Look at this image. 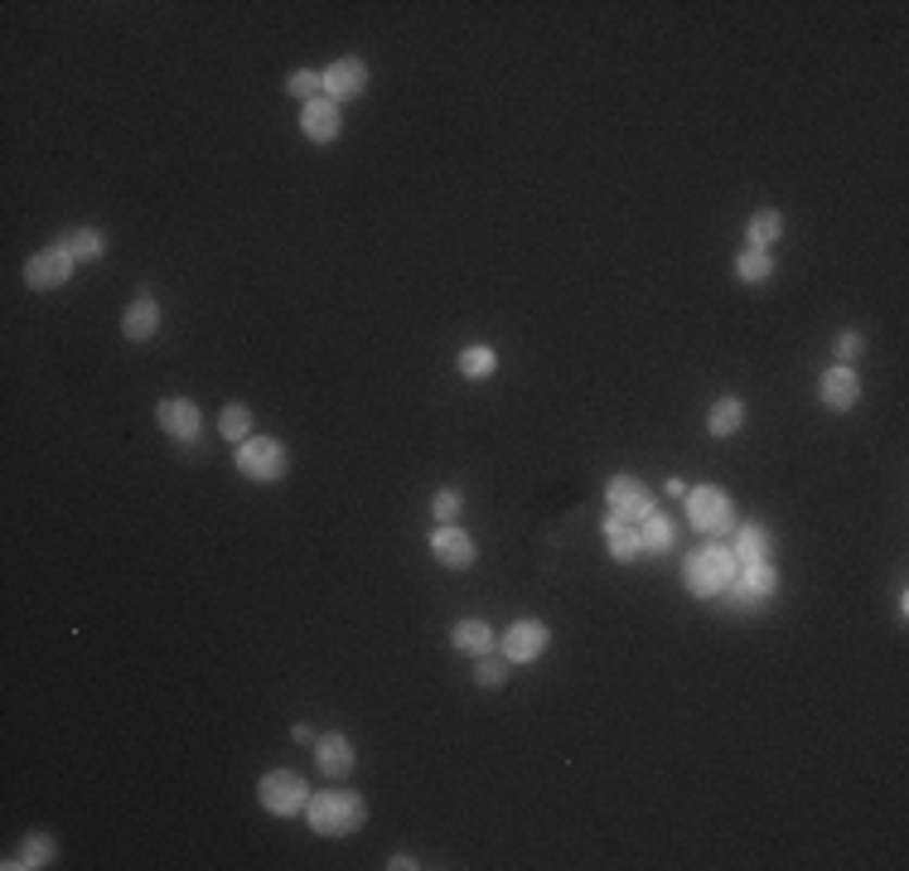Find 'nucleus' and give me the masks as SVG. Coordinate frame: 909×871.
<instances>
[{
    "label": "nucleus",
    "mask_w": 909,
    "mask_h": 871,
    "mask_svg": "<svg viewBox=\"0 0 909 871\" xmlns=\"http://www.w3.org/2000/svg\"><path fill=\"white\" fill-rule=\"evenodd\" d=\"M306 823L315 828L320 837H353V833H359V828L368 823V804H363L359 789H344V780H339L334 789L310 794Z\"/></svg>",
    "instance_id": "nucleus-1"
},
{
    "label": "nucleus",
    "mask_w": 909,
    "mask_h": 871,
    "mask_svg": "<svg viewBox=\"0 0 909 871\" xmlns=\"http://www.w3.org/2000/svg\"><path fill=\"white\" fill-rule=\"evenodd\" d=\"M735 572H740V562H735L731 547L707 543V547H697V552L687 557V567H682V581H687L692 596L717 600V596H726V590H731Z\"/></svg>",
    "instance_id": "nucleus-2"
},
{
    "label": "nucleus",
    "mask_w": 909,
    "mask_h": 871,
    "mask_svg": "<svg viewBox=\"0 0 909 871\" xmlns=\"http://www.w3.org/2000/svg\"><path fill=\"white\" fill-rule=\"evenodd\" d=\"M237 470L252 484H276V480H286L290 456L276 436H247L242 446H237Z\"/></svg>",
    "instance_id": "nucleus-3"
},
{
    "label": "nucleus",
    "mask_w": 909,
    "mask_h": 871,
    "mask_svg": "<svg viewBox=\"0 0 909 871\" xmlns=\"http://www.w3.org/2000/svg\"><path fill=\"white\" fill-rule=\"evenodd\" d=\"M687 523L697 533L707 537H726L735 528V503L726 489H717V484H701V489L687 494Z\"/></svg>",
    "instance_id": "nucleus-4"
},
{
    "label": "nucleus",
    "mask_w": 909,
    "mask_h": 871,
    "mask_svg": "<svg viewBox=\"0 0 909 871\" xmlns=\"http://www.w3.org/2000/svg\"><path fill=\"white\" fill-rule=\"evenodd\" d=\"M257 799H262V809L276 813V819H296V813H306L310 789L296 770H272V774H262V784H257Z\"/></svg>",
    "instance_id": "nucleus-5"
},
{
    "label": "nucleus",
    "mask_w": 909,
    "mask_h": 871,
    "mask_svg": "<svg viewBox=\"0 0 909 871\" xmlns=\"http://www.w3.org/2000/svg\"><path fill=\"white\" fill-rule=\"evenodd\" d=\"M774 590H779L774 562L740 567V572H735V581H731V590H726V606L731 610H760V606H770Z\"/></svg>",
    "instance_id": "nucleus-6"
},
{
    "label": "nucleus",
    "mask_w": 909,
    "mask_h": 871,
    "mask_svg": "<svg viewBox=\"0 0 909 871\" xmlns=\"http://www.w3.org/2000/svg\"><path fill=\"white\" fill-rule=\"evenodd\" d=\"M73 252L69 247H45V252H35L25 262V282L29 290H59V286H69L73 282Z\"/></svg>",
    "instance_id": "nucleus-7"
},
{
    "label": "nucleus",
    "mask_w": 909,
    "mask_h": 871,
    "mask_svg": "<svg viewBox=\"0 0 909 871\" xmlns=\"http://www.w3.org/2000/svg\"><path fill=\"white\" fill-rule=\"evenodd\" d=\"M551 644V630L543 620H518V625L503 630V659L508 663H537Z\"/></svg>",
    "instance_id": "nucleus-8"
},
{
    "label": "nucleus",
    "mask_w": 909,
    "mask_h": 871,
    "mask_svg": "<svg viewBox=\"0 0 909 871\" xmlns=\"http://www.w3.org/2000/svg\"><path fill=\"white\" fill-rule=\"evenodd\" d=\"M431 552H436L440 567H450V572H470L474 567V537L460 528V523H440L436 533H431Z\"/></svg>",
    "instance_id": "nucleus-9"
},
{
    "label": "nucleus",
    "mask_w": 909,
    "mask_h": 871,
    "mask_svg": "<svg viewBox=\"0 0 909 871\" xmlns=\"http://www.w3.org/2000/svg\"><path fill=\"white\" fill-rule=\"evenodd\" d=\"M368 88V63L363 59H334L329 69H324V97L329 102H353V97H363Z\"/></svg>",
    "instance_id": "nucleus-10"
},
{
    "label": "nucleus",
    "mask_w": 909,
    "mask_h": 871,
    "mask_svg": "<svg viewBox=\"0 0 909 871\" xmlns=\"http://www.w3.org/2000/svg\"><path fill=\"white\" fill-rule=\"evenodd\" d=\"M300 132H306V141H315V146L339 141V132H344L339 102H329V97H315V102H306V107H300Z\"/></svg>",
    "instance_id": "nucleus-11"
},
{
    "label": "nucleus",
    "mask_w": 909,
    "mask_h": 871,
    "mask_svg": "<svg viewBox=\"0 0 909 871\" xmlns=\"http://www.w3.org/2000/svg\"><path fill=\"white\" fill-rule=\"evenodd\" d=\"M605 547H610V557L620 567H630V562H638L644 557V528H638L634 519H620V513H605Z\"/></svg>",
    "instance_id": "nucleus-12"
},
{
    "label": "nucleus",
    "mask_w": 909,
    "mask_h": 871,
    "mask_svg": "<svg viewBox=\"0 0 909 871\" xmlns=\"http://www.w3.org/2000/svg\"><path fill=\"white\" fill-rule=\"evenodd\" d=\"M155 416H160V426H165V436L184 440V446H194V440H199L203 412H199V402H189V397H165Z\"/></svg>",
    "instance_id": "nucleus-13"
},
{
    "label": "nucleus",
    "mask_w": 909,
    "mask_h": 871,
    "mask_svg": "<svg viewBox=\"0 0 909 871\" xmlns=\"http://www.w3.org/2000/svg\"><path fill=\"white\" fill-rule=\"evenodd\" d=\"M605 499H610V513H620V519H634V523H644L648 513H653V499H648V489L634 475H614L610 489H605Z\"/></svg>",
    "instance_id": "nucleus-14"
},
{
    "label": "nucleus",
    "mask_w": 909,
    "mask_h": 871,
    "mask_svg": "<svg viewBox=\"0 0 909 871\" xmlns=\"http://www.w3.org/2000/svg\"><path fill=\"white\" fill-rule=\"evenodd\" d=\"M818 393H822V407L827 412H851V407L861 402V378L851 369H827L822 373V383H818Z\"/></svg>",
    "instance_id": "nucleus-15"
},
{
    "label": "nucleus",
    "mask_w": 909,
    "mask_h": 871,
    "mask_svg": "<svg viewBox=\"0 0 909 871\" xmlns=\"http://www.w3.org/2000/svg\"><path fill=\"white\" fill-rule=\"evenodd\" d=\"M315 760H320V774L324 780H349L353 774V741L349 736H339V731H334V736H320L315 741Z\"/></svg>",
    "instance_id": "nucleus-16"
},
{
    "label": "nucleus",
    "mask_w": 909,
    "mask_h": 871,
    "mask_svg": "<svg viewBox=\"0 0 909 871\" xmlns=\"http://www.w3.org/2000/svg\"><path fill=\"white\" fill-rule=\"evenodd\" d=\"M155 329H160V306L150 296H140L126 306V315H122V335L132 339V344H146V339H155Z\"/></svg>",
    "instance_id": "nucleus-17"
},
{
    "label": "nucleus",
    "mask_w": 909,
    "mask_h": 871,
    "mask_svg": "<svg viewBox=\"0 0 909 871\" xmlns=\"http://www.w3.org/2000/svg\"><path fill=\"white\" fill-rule=\"evenodd\" d=\"M735 562L740 567H755V562H770V533L760 528V523H745V528H735V543H731Z\"/></svg>",
    "instance_id": "nucleus-18"
},
{
    "label": "nucleus",
    "mask_w": 909,
    "mask_h": 871,
    "mask_svg": "<svg viewBox=\"0 0 909 871\" xmlns=\"http://www.w3.org/2000/svg\"><path fill=\"white\" fill-rule=\"evenodd\" d=\"M745 426V402L740 397H717V407L707 412V432L717 436V440H726V436H735Z\"/></svg>",
    "instance_id": "nucleus-19"
},
{
    "label": "nucleus",
    "mask_w": 909,
    "mask_h": 871,
    "mask_svg": "<svg viewBox=\"0 0 909 871\" xmlns=\"http://www.w3.org/2000/svg\"><path fill=\"white\" fill-rule=\"evenodd\" d=\"M450 644H454L460 654H474V659H480V654H489V649H494V630L484 625V620H454Z\"/></svg>",
    "instance_id": "nucleus-20"
},
{
    "label": "nucleus",
    "mask_w": 909,
    "mask_h": 871,
    "mask_svg": "<svg viewBox=\"0 0 909 871\" xmlns=\"http://www.w3.org/2000/svg\"><path fill=\"white\" fill-rule=\"evenodd\" d=\"M779 238H784V213L779 209H760L750 219V228H745V242H750L755 252H770Z\"/></svg>",
    "instance_id": "nucleus-21"
},
{
    "label": "nucleus",
    "mask_w": 909,
    "mask_h": 871,
    "mask_svg": "<svg viewBox=\"0 0 909 871\" xmlns=\"http://www.w3.org/2000/svg\"><path fill=\"white\" fill-rule=\"evenodd\" d=\"M735 276H740L745 286H770L774 257H770V252H755V247H745V252L735 257Z\"/></svg>",
    "instance_id": "nucleus-22"
},
{
    "label": "nucleus",
    "mask_w": 909,
    "mask_h": 871,
    "mask_svg": "<svg viewBox=\"0 0 909 871\" xmlns=\"http://www.w3.org/2000/svg\"><path fill=\"white\" fill-rule=\"evenodd\" d=\"M454 369L464 373V378H494V369H499V353L489 349V344H470V349L460 353V359H454Z\"/></svg>",
    "instance_id": "nucleus-23"
},
{
    "label": "nucleus",
    "mask_w": 909,
    "mask_h": 871,
    "mask_svg": "<svg viewBox=\"0 0 909 871\" xmlns=\"http://www.w3.org/2000/svg\"><path fill=\"white\" fill-rule=\"evenodd\" d=\"M59 247H69L73 252V262H97V257L107 252V238L97 228H73V233H63Z\"/></svg>",
    "instance_id": "nucleus-24"
},
{
    "label": "nucleus",
    "mask_w": 909,
    "mask_h": 871,
    "mask_svg": "<svg viewBox=\"0 0 909 871\" xmlns=\"http://www.w3.org/2000/svg\"><path fill=\"white\" fill-rule=\"evenodd\" d=\"M219 432H223V440H237V446H242V440L252 436V407H247V402H233V407H223V416H219Z\"/></svg>",
    "instance_id": "nucleus-25"
},
{
    "label": "nucleus",
    "mask_w": 909,
    "mask_h": 871,
    "mask_svg": "<svg viewBox=\"0 0 909 871\" xmlns=\"http://www.w3.org/2000/svg\"><path fill=\"white\" fill-rule=\"evenodd\" d=\"M638 528H644V552H668V547H673V523H668L658 509L648 513Z\"/></svg>",
    "instance_id": "nucleus-26"
},
{
    "label": "nucleus",
    "mask_w": 909,
    "mask_h": 871,
    "mask_svg": "<svg viewBox=\"0 0 909 871\" xmlns=\"http://www.w3.org/2000/svg\"><path fill=\"white\" fill-rule=\"evenodd\" d=\"M49 862H53V837L35 833V837H25V853H20L15 862H5V867L15 871V867H49Z\"/></svg>",
    "instance_id": "nucleus-27"
},
{
    "label": "nucleus",
    "mask_w": 909,
    "mask_h": 871,
    "mask_svg": "<svg viewBox=\"0 0 909 871\" xmlns=\"http://www.w3.org/2000/svg\"><path fill=\"white\" fill-rule=\"evenodd\" d=\"M286 92L296 97V102H315V97H324V73H310V69H296L286 78Z\"/></svg>",
    "instance_id": "nucleus-28"
},
{
    "label": "nucleus",
    "mask_w": 909,
    "mask_h": 871,
    "mask_svg": "<svg viewBox=\"0 0 909 871\" xmlns=\"http://www.w3.org/2000/svg\"><path fill=\"white\" fill-rule=\"evenodd\" d=\"M474 683H480V687H503L508 683V659L480 654V663H474Z\"/></svg>",
    "instance_id": "nucleus-29"
},
{
    "label": "nucleus",
    "mask_w": 909,
    "mask_h": 871,
    "mask_svg": "<svg viewBox=\"0 0 909 871\" xmlns=\"http://www.w3.org/2000/svg\"><path fill=\"white\" fill-rule=\"evenodd\" d=\"M832 353H837V363H842V369H851V359H861V353H866L861 329H842V335L832 339Z\"/></svg>",
    "instance_id": "nucleus-30"
},
{
    "label": "nucleus",
    "mask_w": 909,
    "mask_h": 871,
    "mask_svg": "<svg viewBox=\"0 0 909 871\" xmlns=\"http://www.w3.org/2000/svg\"><path fill=\"white\" fill-rule=\"evenodd\" d=\"M460 509H464V494L460 489H440L436 499H431V513H436L440 523H454V519H460Z\"/></svg>",
    "instance_id": "nucleus-31"
},
{
    "label": "nucleus",
    "mask_w": 909,
    "mask_h": 871,
    "mask_svg": "<svg viewBox=\"0 0 909 871\" xmlns=\"http://www.w3.org/2000/svg\"><path fill=\"white\" fill-rule=\"evenodd\" d=\"M387 867H393V871H411V867H421V862H416V857H407V853H397Z\"/></svg>",
    "instance_id": "nucleus-32"
}]
</instances>
